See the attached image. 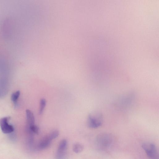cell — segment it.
<instances>
[{"label":"cell","mask_w":159,"mask_h":159,"mask_svg":"<svg viewBox=\"0 0 159 159\" xmlns=\"http://www.w3.org/2000/svg\"><path fill=\"white\" fill-rule=\"evenodd\" d=\"M102 117L101 113L96 112L89 115L87 119V124L90 128H97L101 125L102 122Z\"/></svg>","instance_id":"cell-2"},{"label":"cell","mask_w":159,"mask_h":159,"mask_svg":"<svg viewBox=\"0 0 159 159\" xmlns=\"http://www.w3.org/2000/svg\"><path fill=\"white\" fill-rule=\"evenodd\" d=\"M46 101L44 98H42L40 101L39 113L41 114L43 113L45 108Z\"/></svg>","instance_id":"cell-9"},{"label":"cell","mask_w":159,"mask_h":159,"mask_svg":"<svg viewBox=\"0 0 159 159\" xmlns=\"http://www.w3.org/2000/svg\"><path fill=\"white\" fill-rule=\"evenodd\" d=\"M112 137L108 133H102L97 137L96 144L99 148L106 150L109 148L112 144Z\"/></svg>","instance_id":"cell-1"},{"label":"cell","mask_w":159,"mask_h":159,"mask_svg":"<svg viewBox=\"0 0 159 159\" xmlns=\"http://www.w3.org/2000/svg\"><path fill=\"white\" fill-rule=\"evenodd\" d=\"M20 91H17L11 94V100L15 105L17 103V99L20 96Z\"/></svg>","instance_id":"cell-10"},{"label":"cell","mask_w":159,"mask_h":159,"mask_svg":"<svg viewBox=\"0 0 159 159\" xmlns=\"http://www.w3.org/2000/svg\"><path fill=\"white\" fill-rule=\"evenodd\" d=\"M67 146L66 139L62 140L59 143L56 155V159H65Z\"/></svg>","instance_id":"cell-6"},{"label":"cell","mask_w":159,"mask_h":159,"mask_svg":"<svg viewBox=\"0 0 159 159\" xmlns=\"http://www.w3.org/2000/svg\"><path fill=\"white\" fill-rule=\"evenodd\" d=\"M142 147L149 159H159V153L156 146L150 143H144Z\"/></svg>","instance_id":"cell-3"},{"label":"cell","mask_w":159,"mask_h":159,"mask_svg":"<svg viewBox=\"0 0 159 159\" xmlns=\"http://www.w3.org/2000/svg\"><path fill=\"white\" fill-rule=\"evenodd\" d=\"M59 135L58 130H55L52 131L41 140L38 145V148L43 150L47 148L50 145L52 140L57 137Z\"/></svg>","instance_id":"cell-4"},{"label":"cell","mask_w":159,"mask_h":159,"mask_svg":"<svg viewBox=\"0 0 159 159\" xmlns=\"http://www.w3.org/2000/svg\"><path fill=\"white\" fill-rule=\"evenodd\" d=\"M84 149L83 146L79 143H76L74 144L73 147L74 152L76 153H79L82 152Z\"/></svg>","instance_id":"cell-8"},{"label":"cell","mask_w":159,"mask_h":159,"mask_svg":"<svg viewBox=\"0 0 159 159\" xmlns=\"http://www.w3.org/2000/svg\"><path fill=\"white\" fill-rule=\"evenodd\" d=\"M27 121L26 125L30 126L35 124V119L34 114L32 111L29 110H26Z\"/></svg>","instance_id":"cell-7"},{"label":"cell","mask_w":159,"mask_h":159,"mask_svg":"<svg viewBox=\"0 0 159 159\" xmlns=\"http://www.w3.org/2000/svg\"><path fill=\"white\" fill-rule=\"evenodd\" d=\"M9 117H5L0 119V126L2 132L6 134L12 133L14 130L13 126L8 124Z\"/></svg>","instance_id":"cell-5"}]
</instances>
